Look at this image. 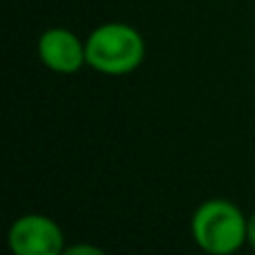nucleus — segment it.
<instances>
[{"mask_svg":"<svg viewBox=\"0 0 255 255\" xmlns=\"http://www.w3.org/2000/svg\"><path fill=\"white\" fill-rule=\"evenodd\" d=\"M193 242L208 255H233L249 242V217L229 199H206L190 220Z\"/></svg>","mask_w":255,"mask_h":255,"instance_id":"obj_1","label":"nucleus"},{"mask_svg":"<svg viewBox=\"0 0 255 255\" xmlns=\"http://www.w3.org/2000/svg\"><path fill=\"white\" fill-rule=\"evenodd\" d=\"M88 65L106 76H126L145 58L143 36L126 22H106L85 40Z\"/></svg>","mask_w":255,"mask_h":255,"instance_id":"obj_2","label":"nucleus"},{"mask_svg":"<svg viewBox=\"0 0 255 255\" xmlns=\"http://www.w3.org/2000/svg\"><path fill=\"white\" fill-rule=\"evenodd\" d=\"M7 244L11 255H61L65 251V235L56 220L29 213L9 226Z\"/></svg>","mask_w":255,"mask_h":255,"instance_id":"obj_3","label":"nucleus"},{"mask_svg":"<svg viewBox=\"0 0 255 255\" xmlns=\"http://www.w3.org/2000/svg\"><path fill=\"white\" fill-rule=\"evenodd\" d=\"M38 56L43 65L56 74H74L88 65L85 43H81L79 36L65 27H52L40 34Z\"/></svg>","mask_w":255,"mask_h":255,"instance_id":"obj_4","label":"nucleus"},{"mask_svg":"<svg viewBox=\"0 0 255 255\" xmlns=\"http://www.w3.org/2000/svg\"><path fill=\"white\" fill-rule=\"evenodd\" d=\"M61 255H108L101 247L97 244H88V242H81V244H72V247H65V251Z\"/></svg>","mask_w":255,"mask_h":255,"instance_id":"obj_5","label":"nucleus"},{"mask_svg":"<svg viewBox=\"0 0 255 255\" xmlns=\"http://www.w3.org/2000/svg\"><path fill=\"white\" fill-rule=\"evenodd\" d=\"M249 244H251L255 251V211L251 213V217H249Z\"/></svg>","mask_w":255,"mask_h":255,"instance_id":"obj_6","label":"nucleus"},{"mask_svg":"<svg viewBox=\"0 0 255 255\" xmlns=\"http://www.w3.org/2000/svg\"><path fill=\"white\" fill-rule=\"evenodd\" d=\"M253 255H255V253H253Z\"/></svg>","mask_w":255,"mask_h":255,"instance_id":"obj_7","label":"nucleus"}]
</instances>
